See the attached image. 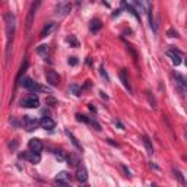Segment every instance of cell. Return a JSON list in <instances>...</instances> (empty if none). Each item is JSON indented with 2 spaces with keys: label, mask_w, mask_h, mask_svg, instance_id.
Segmentation results:
<instances>
[{
  "label": "cell",
  "mask_w": 187,
  "mask_h": 187,
  "mask_svg": "<svg viewBox=\"0 0 187 187\" xmlns=\"http://www.w3.org/2000/svg\"><path fill=\"white\" fill-rule=\"evenodd\" d=\"M5 22H6V61L9 60L10 56V45H12V40H13V34H15V15L12 12H8L5 15Z\"/></svg>",
  "instance_id": "6da1fadb"
},
{
  "label": "cell",
  "mask_w": 187,
  "mask_h": 187,
  "mask_svg": "<svg viewBox=\"0 0 187 187\" xmlns=\"http://www.w3.org/2000/svg\"><path fill=\"white\" fill-rule=\"evenodd\" d=\"M19 85H22L23 88H27V89H29V91H32V92H40V91H45V88L40 86V85H38L37 82H34V81H32L31 78H28V76H23Z\"/></svg>",
  "instance_id": "7a4b0ae2"
},
{
  "label": "cell",
  "mask_w": 187,
  "mask_h": 187,
  "mask_svg": "<svg viewBox=\"0 0 187 187\" xmlns=\"http://www.w3.org/2000/svg\"><path fill=\"white\" fill-rule=\"evenodd\" d=\"M20 107L25 108H37L40 107V98L37 95H27L20 100Z\"/></svg>",
  "instance_id": "3957f363"
},
{
  "label": "cell",
  "mask_w": 187,
  "mask_h": 187,
  "mask_svg": "<svg viewBox=\"0 0 187 187\" xmlns=\"http://www.w3.org/2000/svg\"><path fill=\"white\" fill-rule=\"evenodd\" d=\"M22 121H23V126H25V129L28 132H32L40 126V121L37 119H34V117H31V115H23Z\"/></svg>",
  "instance_id": "277c9868"
},
{
  "label": "cell",
  "mask_w": 187,
  "mask_h": 187,
  "mask_svg": "<svg viewBox=\"0 0 187 187\" xmlns=\"http://www.w3.org/2000/svg\"><path fill=\"white\" fill-rule=\"evenodd\" d=\"M45 79H47V83L51 85V86H59V83H60V76H59L57 72H54V70H47Z\"/></svg>",
  "instance_id": "5b68a950"
},
{
  "label": "cell",
  "mask_w": 187,
  "mask_h": 187,
  "mask_svg": "<svg viewBox=\"0 0 187 187\" xmlns=\"http://www.w3.org/2000/svg\"><path fill=\"white\" fill-rule=\"evenodd\" d=\"M70 10H72V5L69 2H60L56 5V15L57 16H66Z\"/></svg>",
  "instance_id": "8992f818"
},
{
  "label": "cell",
  "mask_w": 187,
  "mask_h": 187,
  "mask_svg": "<svg viewBox=\"0 0 187 187\" xmlns=\"http://www.w3.org/2000/svg\"><path fill=\"white\" fill-rule=\"evenodd\" d=\"M174 83H175V88L180 91V92H187V79L180 75V73H175L174 75Z\"/></svg>",
  "instance_id": "52a82bcc"
},
{
  "label": "cell",
  "mask_w": 187,
  "mask_h": 187,
  "mask_svg": "<svg viewBox=\"0 0 187 187\" xmlns=\"http://www.w3.org/2000/svg\"><path fill=\"white\" fill-rule=\"evenodd\" d=\"M19 158L27 159V161H29L31 164H38V162L41 161V155L37 154V152H32V151H31V152H23V154H20Z\"/></svg>",
  "instance_id": "ba28073f"
},
{
  "label": "cell",
  "mask_w": 187,
  "mask_h": 187,
  "mask_svg": "<svg viewBox=\"0 0 187 187\" xmlns=\"http://www.w3.org/2000/svg\"><path fill=\"white\" fill-rule=\"evenodd\" d=\"M28 148H29L32 152H37V154H40V152L44 149V145H42V142H41L40 139L34 137V139H31L29 142H28Z\"/></svg>",
  "instance_id": "9c48e42d"
},
{
  "label": "cell",
  "mask_w": 187,
  "mask_h": 187,
  "mask_svg": "<svg viewBox=\"0 0 187 187\" xmlns=\"http://www.w3.org/2000/svg\"><path fill=\"white\" fill-rule=\"evenodd\" d=\"M40 126L42 127V129H45V130H53L54 127H56V121L51 119V117H42V119L40 120Z\"/></svg>",
  "instance_id": "30bf717a"
},
{
  "label": "cell",
  "mask_w": 187,
  "mask_h": 187,
  "mask_svg": "<svg viewBox=\"0 0 187 187\" xmlns=\"http://www.w3.org/2000/svg\"><path fill=\"white\" fill-rule=\"evenodd\" d=\"M38 5H40V2H37V3H32V5H31V8H29V12H28V18H27V29H28V31H29V29H31V27H32L34 15H35V10H37Z\"/></svg>",
  "instance_id": "8fae6325"
},
{
  "label": "cell",
  "mask_w": 187,
  "mask_h": 187,
  "mask_svg": "<svg viewBox=\"0 0 187 187\" xmlns=\"http://www.w3.org/2000/svg\"><path fill=\"white\" fill-rule=\"evenodd\" d=\"M146 10H148V18H149V27H151V29L156 34V32H158V25H156V22L154 20V15H152V3H146Z\"/></svg>",
  "instance_id": "7c38bea8"
},
{
  "label": "cell",
  "mask_w": 187,
  "mask_h": 187,
  "mask_svg": "<svg viewBox=\"0 0 187 187\" xmlns=\"http://www.w3.org/2000/svg\"><path fill=\"white\" fill-rule=\"evenodd\" d=\"M167 56L171 57L173 64L178 66V64L181 63V53H180L178 50H168V51H167Z\"/></svg>",
  "instance_id": "4fadbf2b"
},
{
  "label": "cell",
  "mask_w": 187,
  "mask_h": 187,
  "mask_svg": "<svg viewBox=\"0 0 187 187\" xmlns=\"http://www.w3.org/2000/svg\"><path fill=\"white\" fill-rule=\"evenodd\" d=\"M120 81H121L123 86H124L129 92H132V85H130V82H129V76H127V70H126V69H121V70H120Z\"/></svg>",
  "instance_id": "5bb4252c"
},
{
  "label": "cell",
  "mask_w": 187,
  "mask_h": 187,
  "mask_svg": "<svg viewBox=\"0 0 187 187\" xmlns=\"http://www.w3.org/2000/svg\"><path fill=\"white\" fill-rule=\"evenodd\" d=\"M76 180L79 181V183H85L86 180H88V171H86V168L85 167H79V168H76Z\"/></svg>",
  "instance_id": "9a60e30c"
},
{
  "label": "cell",
  "mask_w": 187,
  "mask_h": 187,
  "mask_svg": "<svg viewBox=\"0 0 187 187\" xmlns=\"http://www.w3.org/2000/svg\"><path fill=\"white\" fill-rule=\"evenodd\" d=\"M67 164L70 167H73V168H79V164H81V158L73 154V152H70V155L67 156Z\"/></svg>",
  "instance_id": "2e32d148"
},
{
  "label": "cell",
  "mask_w": 187,
  "mask_h": 187,
  "mask_svg": "<svg viewBox=\"0 0 187 187\" xmlns=\"http://www.w3.org/2000/svg\"><path fill=\"white\" fill-rule=\"evenodd\" d=\"M171 171H173V174H174V177L177 178V181L183 186V187H187V181H186V178H184V175H183V173L178 170V168H175V167H173L171 168Z\"/></svg>",
  "instance_id": "e0dca14e"
},
{
  "label": "cell",
  "mask_w": 187,
  "mask_h": 187,
  "mask_svg": "<svg viewBox=\"0 0 187 187\" xmlns=\"http://www.w3.org/2000/svg\"><path fill=\"white\" fill-rule=\"evenodd\" d=\"M28 64H29V63H28V60L25 59V61L22 63V66H20V69H19V73H18V76H16V79H15V85H16V86L20 83V81H22V75L25 73V70L28 69Z\"/></svg>",
  "instance_id": "ac0fdd59"
},
{
  "label": "cell",
  "mask_w": 187,
  "mask_h": 187,
  "mask_svg": "<svg viewBox=\"0 0 187 187\" xmlns=\"http://www.w3.org/2000/svg\"><path fill=\"white\" fill-rule=\"evenodd\" d=\"M101 28H102V23H101V20H100L98 18H95V19L91 20V25H89L91 32H98Z\"/></svg>",
  "instance_id": "d6986e66"
},
{
  "label": "cell",
  "mask_w": 187,
  "mask_h": 187,
  "mask_svg": "<svg viewBox=\"0 0 187 187\" xmlns=\"http://www.w3.org/2000/svg\"><path fill=\"white\" fill-rule=\"evenodd\" d=\"M142 142H143V145H145V148H146V152H148L149 155H152V154H154V146H152L151 139H149L146 134H143V136H142Z\"/></svg>",
  "instance_id": "ffe728a7"
},
{
  "label": "cell",
  "mask_w": 187,
  "mask_h": 187,
  "mask_svg": "<svg viewBox=\"0 0 187 187\" xmlns=\"http://www.w3.org/2000/svg\"><path fill=\"white\" fill-rule=\"evenodd\" d=\"M121 5H123V6H124V8H126V9H127V10H129V12H130V13H132V15H133V16L136 18V19H139V20H140V15H139V12H137V10H136V9L133 8V5H132V3L123 2Z\"/></svg>",
  "instance_id": "44dd1931"
},
{
  "label": "cell",
  "mask_w": 187,
  "mask_h": 187,
  "mask_svg": "<svg viewBox=\"0 0 187 187\" xmlns=\"http://www.w3.org/2000/svg\"><path fill=\"white\" fill-rule=\"evenodd\" d=\"M66 134H67V137H69L70 140H72V143H73V146H75V148H76L78 151H82V145H81V143L78 142V139L75 137V134H73V133H70L69 130H66Z\"/></svg>",
  "instance_id": "7402d4cb"
},
{
  "label": "cell",
  "mask_w": 187,
  "mask_h": 187,
  "mask_svg": "<svg viewBox=\"0 0 187 187\" xmlns=\"http://www.w3.org/2000/svg\"><path fill=\"white\" fill-rule=\"evenodd\" d=\"M53 28H54V23L53 22H48V23H47V25L42 28V31H41V34H40V37L41 38H44V37H47V35H48L51 31H53Z\"/></svg>",
  "instance_id": "603a6c76"
},
{
  "label": "cell",
  "mask_w": 187,
  "mask_h": 187,
  "mask_svg": "<svg viewBox=\"0 0 187 187\" xmlns=\"http://www.w3.org/2000/svg\"><path fill=\"white\" fill-rule=\"evenodd\" d=\"M56 180L63 181V183H69V181H70V174H69L67 171H60V173L56 175Z\"/></svg>",
  "instance_id": "cb8c5ba5"
},
{
  "label": "cell",
  "mask_w": 187,
  "mask_h": 187,
  "mask_svg": "<svg viewBox=\"0 0 187 187\" xmlns=\"http://www.w3.org/2000/svg\"><path fill=\"white\" fill-rule=\"evenodd\" d=\"M37 53L41 57H47V54H48V45H47V44H41L40 47H37Z\"/></svg>",
  "instance_id": "d4e9b609"
},
{
  "label": "cell",
  "mask_w": 187,
  "mask_h": 187,
  "mask_svg": "<svg viewBox=\"0 0 187 187\" xmlns=\"http://www.w3.org/2000/svg\"><path fill=\"white\" fill-rule=\"evenodd\" d=\"M69 91L73 94V95H76V97H79L81 95V92H82V88L79 86V85H76V83H72L69 86Z\"/></svg>",
  "instance_id": "484cf974"
},
{
  "label": "cell",
  "mask_w": 187,
  "mask_h": 187,
  "mask_svg": "<svg viewBox=\"0 0 187 187\" xmlns=\"http://www.w3.org/2000/svg\"><path fill=\"white\" fill-rule=\"evenodd\" d=\"M66 41H67L70 45H72V47H75V48H76V47H79V41H78V38H76L75 35H69V37L66 38Z\"/></svg>",
  "instance_id": "4316f807"
},
{
  "label": "cell",
  "mask_w": 187,
  "mask_h": 187,
  "mask_svg": "<svg viewBox=\"0 0 187 187\" xmlns=\"http://www.w3.org/2000/svg\"><path fill=\"white\" fill-rule=\"evenodd\" d=\"M75 117H76V120H78V121H82V123L89 124V117H88V115L81 114V113H76V114H75Z\"/></svg>",
  "instance_id": "83f0119b"
},
{
  "label": "cell",
  "mask_w": 187,
  "mask_h": 187,
  "mask_svg": "<svg viewBox=\"0 0 187 187\" xmlns=\"http://www.w3.org/2000/svg\"><path fill=\"white\" fill-rule=\"evenodd\" d=\"M89 124H91L94 129H95L97 132H100V130H101V124H100L95 119H94V117H89Z\"/></svg>",
  "instance_id": "f1b7e54d"
},
{
  "label": "cell",
  "mask_w": 187,
  "mask_h": 187,
  "mask_svg": "<svg viewBox=\"0 0 187 187\" xmlns=\"http://www.w3.org/2000/svg\"><path fill=\"white\" fill-rule=\"evenodd\" d=\"M53 154H54V156H56V158H57L59 161H66V159H67L63 151H54Z\"/></svg>",
  "instance_id": "f546056e"
},
{
  "label": "cell",
  "mask_w": 187,
  "mask_h": 187,
  "mask_svg": "<svg viewBox=\"0 0 187 187\" xmlns=\"http://www.w3.org/2000/svg\"><path fill=\"white\" fill-rule=\"evenodd\" d=\"M145 94H146V97H148V100H149L151 107H152V108H155V107H156V100H155L154 97H151V92H149V91H146Z\"/></svg>",
  "instance_id": "4dcf8cb0"
},
{
  "label": "cell",
  "mask_w": 187,
  "mask_h": 187,
  "mask_svg": "<svg viewBox=\"0 0 187 187\" xmlns=\"http://www.w3.org/2000/svg\"><path fill=\"white\" fill-rule=\"evenodd\" d=\"M167 35L170 37V38H178L180 35H178V32L174 29V28H170L168 31H167Z\"/></svg>",
  "instance_id": "1f68e13d"
},
{
  "label": "cell",
  "mask_w": 187,
  "mask_h": 187,
  "mask_svg": "<svg viewBox=\"0 0 187 187\" xmlns=\"http://www.w3.org/2000/svg\"><path fill=\"white\" fill-rule=\"evenodd\" d=\"M100 73H101V76H102V79H105L107 82H110V78H108V75H107V72H105V69H104V66H101V67H100Z\"/></svg>",
  "instance_id": "d6a6232c"
},
{
  "label": "cell",
  "mask_w": 187,
  "mask_h": 187,
  "mask_svg": "<svg viewBox=\"0 0 187 187\" xmlns=\"http://www.w3.org/2000/svg\"><path fill=\"white\" fill-rule=\"evenodd\" d=\"M69 64H70V66H76V64H78V59H76L75 56L69 57Z\"/></svg>",
  "instance_id": "836d02e7"
},
{
  "label": "cell",
  "mask_w": 187,
  "mask_h": 187,
  "mask_svg": "<svg viewBox=\"0 0 187 187\" xmlns=\"http://www.w3.org/2000/svg\"><path fill=\"white\" fill-rule=\"evenodd\" d=\"M120 167H121V170H123V171H124V174H126V175H127V177H130V175H132V173H130V171H129V168H127V167H126V165H124V164H120Z\"/></svg>",
  "instance_id": "e575fe53"
},
{
  "label": "cell",
  "mask_w": 187,
  "mask_h": 187,
  "mask_svg": "<svg viewBox=\"0 0 187 187\" xmlns=\"http://www.w3.org/2000/svg\"><path fill=\"white\" fill-rule=\"evenodd\" d=\"M127 50H129V51H130V53L133 54V57H134V60H137V53H136V51H134V50L132 48V45H129V44H127Z\"/></svg>",
  "instance_id": "d590c367"
},
{
  "label": "cell",
  "mask_w": 187,
  "mask_h": 187,
  "mask_svg": "<svg viewBox=\"0 0 187 187\" xmlns=\"http://www.w3.org/2000/svg\"><path fill=\"white\" fill-rule=\"evenodd\" d=\"M114 124H115V126H119V127H120L121 130H124V126L121 124V121H120L119 119H115V120H114Z\"/></svg>",
  "instance_id": "8d00e7d4"
},
{
  "label": "cell",
  "mask_w": 187,
  "mask_h": 187,
  "mask_svg": "<svg viewBox=\"0 0 187 187\" xmlns=\"http://www.w3.org/2000/svg\"><path fill=\"white\" fill-rule=\"evenodd\" d=\"M107 142H108L110 145H113V146H115V148H119V146H120V145H119V143H117V142H114V140H113V139H107Z\"/></svg>",
  "instance_id": "74e56055"
},
{
  "label": "cell",
  "mask_w": 187,
  "mask_h": 187,
  "mask_svg": "<svg viewBox=\"0 0 187 187\" xmlns=\"http://www.w3.org/2000/svg\"><path fill=\"white\" fill-rule=\"evenodd\" d=\"M10 123H13L15 127H19V123H18V120L15 119V117H12V119H10Z\"/></svg>",
  "instance_id": "f35d334b"
},
{
  "label": "cell",
  "mask_w": 187,
  "mask_h": 187,
  "mask_svg": "<svg viewBox=\"0 0 187 187\" xmlns=\"http://www.w3.org/2000/svg\"><path fill=\"white\" fill-rule=\"evenodd\" d=\"M88 108H89V110H91L92 113H97V108L94 107V104H89V105H88Z\"/></svg>",
  "instance_id": "ab89813d"
},
{
  "label": "cell",
  "mask_w": 187,
  "mask_h": 187,
  "mask_svg": "<svg viewBox=\"0 0 187 187\" xmlns=\"http://www.w3.org/2000/svg\"><path fill=\"white\" fill-rule=\"evenodd\" d=\"M120 13H121V9H117V10H115V12L113 13V18H115V16H119Z\"/></svg>",
  "instance_id": "60d3db41"
},
{
  "label": "cell",
  "mask_w": 187,
  "mask_h": 187,
  "mask_svg": "<svg viewBox=\"0 0 187 187\" xmlns=\"http://www.w3.org/2000/svg\"><path fill=\"white\" fill-rule=\"evenodd\" d=\"M100 94H101V98H104V100H105V101H107V100H108V95H105V94H104V92H102V91H100Z\"/></svg>",
  "instance_id": "b9f144b4"
},
{
  "label": "cell",
  "mask_w": 187,
  "mask_h": 187,
  "mask_svg": "<svg viewBox=\"0 0 187 187\" xmlns=\"http://www.w3.org/2000/svg\"><path fill=\"white\" fill-rule=\"evenodd\" d=\"M81 187H89V186H81Z\"/></svg>",
  "instance_id": "7bdbcfd3"
},
{
  "label": "cell",
  "mask_w": 187,
  "mask_h": 187,
  "mask_svg": "<svg viewBox=\"0 0 187 187\" xmlns=\"http://www.w3.org/2000/svg\"><path fill=\"white\" fill-rule=\"evenodd\" d=\"M63 187H69V186H67V184H66V186H63Z\"/></svg>",
  "instance_id": "ee69618b"
},
{
  "label": "cell",
  "mask_w": 187,
  "mask_h": 187,
  "mask_svg": "<svg viewBox=\"0 0 187 187\" xmlns=\"http://www.w3.org/2000/svg\"><path fill=\"white\" fill-rule=\"evenodd\" d=\"M186 139H187V132H186Z\"/></svg>",
  "instance_id": "f6af8a7d"
},
{
  "label": "cell",
  "mask_w": 187,
  "mask_h": 187,
  "mask_svg": "<svg viewBox=\"0 0 187 187\" xmlns=\"http://www.w3.org/2000/svg\"><path fill=\"white\" fill-rule=\"evenodd\" d=\"M186 66H187V60H186Z\"/></svg>",
  "instance_id": "bcb514c9"
}]
</instances>
